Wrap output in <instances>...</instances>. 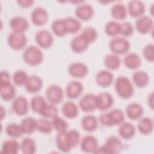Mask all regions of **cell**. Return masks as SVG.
I'll use <instances>...</instances> for the list:
<instances>
[{"instance_id":"cell-1","label":"cell","mask_w":154,"mask_h":154,"mask_svg":"<svg viewBox=\"0 0 154 154\" xmlns=\"http://www.w3.org/2000/svg\"><path fill=\"white\" fill-rule=\"evenodd\" d=\"M115 90L119 97L127 99L132 96L134 93V86L130 79L125 76H119L115 82Z\"/></svg>"},{"instance_id":"cell-2","label":"cell","mask_w":154,"mask_h":154,"mask_svg":"<svg viewBox=\"0 0 154 154\" xmlns=\"http://www.w3.org/2000/svg\"><path fill=\"white\" fill-rule=\"evenodd\" d=\"M122 147L123 145L121 140L117 137L111 135L106 139L103 146L98 147L95 153L116 154L121 152Z\"/></svg>"},{"instance_id":"cell-3","label":"cell","mask_w":154,"mask_h":154,"mask_svg":"<svg viewBox=\"0 0 154 154\" xmlns=\"http://www.w3.org/2000/svg\"><path fill=\"white\" fill-rule=\"evenodd\" d=\"M23 59L28 65L35 66L39 65L43 60V54L40 48L35 46H29L24 51Z\"/></svg>"},{"instance_id":"cell-4","label":"cell","mask_w":154,"mask_h":154,"mask_svg":"<svg viewBox=\"0 0 154 154\" xmlns=\"http://www.w3.org/2000/svg\"><path fill=\"white\" fill-rule=\"evenodd\" d=\"M109 48L114 54L123 55L129 51L130 43L125 37H114L109 42Z\"/></svg>"},{"instance_id":"cell-5","label":"cell","mask_w":154,"mask_h":154,"mask_svg":"<svg viewBox=\"0 0 154 154\" xmlns=\"http://www.w3.org/2000/svg\"><path fill=\"white\" fill-rule=\"evenodd\" d=\"M7 43L11 49L19 51L25 48L27 43V38L23 32L12 31L7 37Z\"/></svg>"},{"instance_id":"cell-6","label":"cell","mask_w":154,"mask_h":154,"mask_svg":"<svg viewBox=\"0 0 154 154\" xmlns=\"http://www.w3.org/2000/svg\"><path fill=\"white\" fill-rule=\"evenodd\" d=\"M46 96L51 103L58 104L64 98L63 89L60 85L56 84L51 85L46 88Z\"/></svg>"},{"instance_id":"cell-7","label":"cell","mask_w":154,"mask_h":154,"mask_svg":"<svg viewBox=\"0 0 154 154\" xmlns=\"http://www.w3.org/2000/svg\"><path fill=\"white\" fill-rule=\"evenodd\" d=\"M11 108L13 112L17 116H22L26 114L29 109V103L27 99L23 96L15 97L12 102Z\"/></svg>"},{"instance_id":"cell-8","label":"cell","mask_w":154,"mask_h":154,"mask_svg":"<svg viewBox=\"0 0 154 154\" xmlns=\"http://www.w3.org/2000/svg\"><path fill=\"white\" fill-rule=\"evenodd\" d=\"M49 15L47 10L42 7H35L31 13L32 22L36 26H43L48 20Z\"/></svg>"},{"instance_id":"cell-9","label":"cell","mask_w":154,"mask_h":154,"mask_svg":"<svg viewBox=\"0 0 154 154\" xmlns=\"http://www.w3.org/2000/svg\"><path fill=\"white\" fill-rule=\"evenodd\" d=\"M114 103L112 96L108 92H102L96 97V108L100 111H105L109 109Z\"/></svg>"},{"instance_id":"cell-10","label":"cell","mask_w":154,"mask_h":154,"mask_svg":"<svg viewBox=\"0 0 154 154\" xmlns=\"http://www.w3.org/2000/svg\"><path fill=\"white\" fill-rule=\"evenodd\" d=\"M35 39L37 44L44 49L51 47L54 42L52 35L46 29H41L37 31L35 35Z\"/></svg>"},{"instance_id":"cell-11","label":"cell","mask_w":154,"mask_h":154,"mask_svg":"<svg viewBox=\"0 0 154 154\" xmlns=\"http://www.w3.org/2000/svg\"><path fill=\"white\" fill-rule=\"evenodd\" d=\"M153 26L152 19L147 15L139 17L135 22L137 31L142 34H146L150 32Z\"/></svg>"},{"instance_id":"cell-12","label":"cell","mask_w":154,"mask_h":154,"mask_svg":"<svg viewBox=\"0 0 154 154\" xmlns=\"http://www.w3.org/2000/svg\"><path fill=\"white\" fill-rule=\"evenodd\" d=\"M98 147L97 138L91 135L84 136L80 141L81 149L85 153H95Z\"/></svg>"},{"instance_id":"cell-13","label":"cell","mask_w":154,"mask_h":154,"mask_svg":"<svg viewBox=\"0 0 154 154\" xmlns=\"http://www.w3.org/2000/svg\"><path fill=\"white\" fill-rule=\"evenodd\" d=\"M96 95L92 93H87L84 95L79 102V106L84 112H91L96 109Z\"/></svg>"},{"instance_id":"cell-14","label":"cell","mask_w":154,"mask_h":154,"mask_svg":"<svg viewBox=\"0 0 154 154\" xmlns=\"http://www.w3.org/2000/svg\"><path fill=\"white\" fill-rule=\"evenodd\" d=\"M69 74L77 78H84L88 72V69L86 64L81 62H74L68 68Z\"/></svg>"},{"instance_id":"cell-15","label":"cell","mask_w":154,"mask_h":154,"mask_svg":"<svg viewBox=\"0 0 154 154\" xmlns=\"http://www.w3.org/2000/svg\"><path fill=\"white\" fill-rule=\"evenodd\" d=\"M75 13L78 19L86 21L90 20L93 16L94 9L89 4H81L76 8Z\"/></svg>"},{"instance_id":"cell-16","label":"cell","mask_w":154,"mask_h":154,"mask_svg":"<svg viewBox=\"0 0 154 154\" xmlns=\"http://www.w3.org/2000/svg\"><path fill=\"white\" fill-rule=\"evenodd\" d=\"M128 10L130 16L132 17H137L143 16L146 11L144 2L139 0H132L128 2Z\"/></svg>"},{"instance_id":"cell-17","label":"cell","mask_w":154,"mask_h":154,"mask_svg":"<svg viewBox=\"0 0 154 154\" xmlns=\"http://www.w3.org/2000/svg\"><path fill=\"white\" fill-rule=\"evenodd\" d=\"M9 23L13 31L24 33L29 28L28 20L22 16H17L12 17Z\"/></svg>"},{"instance_id":"cell-18","label":"cell","mask_w":154,"mask_h":154,"mask_svg":"<svg viewBox=\"0 0 154 154\" xmlns=\"http://www.w3.org/2000/svg\"><path fill=\"white\" fill-rule=\"evenodd\" d=\"M83 90L84 87L81 82L78 81H72L67 85L66 95L70 99H76L81 94Z\"/></svg>"},{"instance_id":"cell-19","label":"cell","mask_w":154,"mask_h":154,"mask_svg":"<svg viewBox=\"0 0 154 154\" xmlns=\"http://www.w3.org/2000/svg\"><path fill=\"white\" fill-rule=\"evenodd\" d=\"M144 113L143 106L137 102H131L126 108V114L131 120L140 119Z\"/></svg>"},{"instance_id":"cell-20","label":"cell","mask_w":154,"mask_h":154,"mask_svg":"<svg viewBox=\"0 0 154 154\" xmlns=\"http://www.w3.org/2000/svg\"><path fill=\"white\" fill-rule=\"evenodd\" d=\"M114 75L109 70H102L97 72L96 76L97 84L102 87H109L113 82Z\"/></svg>"},{"instance_id":"cell-21","label":"cell","mask_w":154,"mask_h":154,"mask_svg":"<svg viewBox=\"0 0 154 154\" xmlns=\"http://www.w3.org/2000/svg\"><path fill=\"white\" fill-rule=\"evenodd\" d=\"M42 79L37 75H31L25 84L26 90L31 93H35L39 91L43 87Z\"/></svg>"},{"instance_id":"cell-22","label":"cell","mask_w":154,"mask_h":154,"mask_svg":"<svg viewBox=\"0 0 154 154\" xmlns=\"http://www.w3.org/2000/svg\"><path fill=\"white\" fill-rule=\"evenodd\" d=\"M89 43L81 34L75 36L71 41L70 47L72 50L77 54L84 52L88 47Z\"/></svg>"},{"instance_id":"cell-23","label":"cell","mask_w":154,"mask_h":154,"mask_svg":"<svg viewBox=\"0 0 154 154\" xmlns=\"http://www.w3.org/2000/svg\"><path fill=\"white\" fill-rule=\"evenodd\" d=\"M118 133L121 138L125 140H129L134 136L135 128L130 122H123L120 125L118 129Z\"/></svg>"},{"instance_id":"cell-24","label":"cell","mask_w":154,"mask_h":154,"mask_svg":"<svg viewBox=\"0 0 154 154\" xmlns=\"http://www.w3.org/2000/svg\"><path fill=\"white\" fill-rule=\"evenodd\" d=\"M62 113L68 119H74L78 115L79 111L77 105L70 100L65 102L61 108Z\"/></svg>"},{"instance_id":"cell-25","label":"cell","mask_w":154,"mask_h":154,"mask_svg":"<svg viewBox=\"0 0 154 154\" xmlns=\"http://www.w3.org/2000/svg\"><path fill=\"white\" fill-rule=\"evenodd\" d=\"M124 65L129 69H136L141 64L140 57L136 53L130 52L125 55L123 59Z\"/></svg>"},{"instance_id":"cell-26","label":"cell","mask_w":154,"mask_h":154,"mask_svg":"<svg viewBox=\"0 0 154 154\" xmlns=\"http://www.w3.org/2000/svg\"><path fill=\"white\" fill-rule=\"evenodd\" d=\"M82 128L87 132H93L97 128L98 122L97 118L93 115L84 116L81 122Z\"/></svg>"},{"instance_id":"cell-27","label":"cell","mask_w":154,"mask_h":154,"mask_svg":"<svg viewBox=\"0 0 154 154\" xmlns=\"http://www.w3.org/2000/svg\"><path fill=\"white\" fill-rule=\"evenodd\" d=\"M137 128L141 134L149 135L151 134L153 130V120L148 117L140 119L137 123Z\"/></svg>"},{"instance_id":"cell-28","label":"cell","mask_w":154,"mask_h":154,"mask_svg":"<svg viewBox=\"0 0 154 154\" xmlns=\"http://www.w3.org/2000/svg\"><path fill=\"white\" fill-rule=\"evenodd\" d=\"M132 81L135 86L138 88L146 87L149 81V76L143 70H138L132 74Z\"/></svg>"},{"instance_id":"cell-29","label":"cell","mask_w":154,"mask_h":154,"mask_svg":"<svg viewBox=\"0 0 154 154\" xmlns=\"http://www.w3.org/2000/svg\"><path fill=\"white\" fill-rule=\"evenodd\" d=\"M63 21L67 33H76L81 28V23L76 18L73 17H67L63 19Z\"/></svg>"},{"instance_id":"cell-30","label":"cell","mask_w":154,"mask_h":154,"mask_svg":"<svg viewBox=\"0 0 154 154\" xmlns=\"http://www.w3.org/2000/svg\"><path fill=\"white\" fill-rule=\"evenodd\" d=\"M20 149V144L14 139L5 140L1 146V152L6 154H17Z\"/></svg>"},{"instance_id":"cell-31","label":"cell","mask_w":154,"mask_h":154,"mask_svg":"<svg viewBox=\"0 0 154 154\" xmlns=\"http://www.w3.org/2000/svg\"><path fill=\"white\" fill-rule=\"evenodd\" d=\"M111 14L115 19L123 20L126 17L127 9L123 4L117 2L112 6Z\"/></svg>"},{"instance_id":"cell-32","label":"cell","mask_w":154,"mask_h":154,"mask_svg":"<svg viewBox=\"0 0 154 154\" xmlns=\"http://www.w3.org/2000/svg\"><path fill=\"white\" fill-rule=\"evenodd\" d=\"M16 94V89L13 84L1 85V97L5 101L12 100L14 98Z\"/></svg>"},{"instance_id":"cell-33","label":"cell","mask_w":154,"mask_h":154,"mask_svg":"<svg viewBox=\"0 0 154 154\" xmlns=\"http://www.w3.org/2000/svg\"><path fill=\"white\" fill-rule=\"evenodd\" d=\"M20 149L24 154H33L36 151V144L34 139L25 137L20 144Z\"/></svg>"},{"instance_id":"cell-34","label":"cell","mask_w":154,"mask_h":154,"mask_svg":"<svg viewBox=\"0 0 154 154\" xmlns=\"http://www.w3.org/2000/svg\"><path fill=\"white\" fill-rule=\"evenodd\" d=\"M104 64L106 67L111 70L118 69L121 65V60L119 55L114 54H109L104 58Z\"/></svg>"},{"instance_id":"cell-35","label":"cell","mask_w":154,"mask_h":154,"mask_svg":"<svg viewBox=\"0 0 154 154\" xmlns=\"http://www.w3.org/2000/svg\"><path fill=\"white\" fill-rule=\"evenodd\" d=\"M66 140L68 146L72 149L76 147L81 141V135L78 131L72 129L66 132Z\"/></svg>"},{"instance_id":"cell-36","label":"cell","mask_w":154,"mask_h":154,"mask_svg":"<svg viewBox=\"0 0 154 154\" xmlns=\"http://www.w3.org/2000/svg\"><path fill=\"white\" fill-rule=\"evenodd\" d=\"M111 126L119 125L125 121L123 112L118 108H114L107 112Z\"/></svg>"},{"instance_id":"cell-37","label":"cell","mask_w":154,"mask_h":154,"mask_svg":"<svg viewBox=\"0 0 154 154\" xmlns=\"http://www.w3.org/2000/svg\"><path fill=\"white\" fill-rule=\"evenodd\" d=\"M37 121V120L32 117H26L24 118L20 123V126L23 133L26 134H32L36 129Z\"/></svg>"},{"instance_id":"cell-38","label":"cell","mask_w":154,"mask_h":154,"mask_svg":"<svg viewBox=\"0 0 154 154\" xmlns=\"http://www.w3.org/2000/svg\"><path fill=\"white\" fill-rule=\"evenodd\" d=\"M46 103V100L42 96L37 95L31 98L30 106L34 112L40 114Z\"/></svg>"},{"instance_id":"cell-39","label":"cell","mask_w":154,"mask_h":154,"mask_svg":"<svg viewBox=\"0 0 154 154\" xmlns=\"http://www.w3.org/2000/svg\"><path fill=\"white\" fill-rule=\"evenodd\" d=\"M51 29L53 33L58 37H63L67 34L62 19L55 20L51 25Z\"/></svg>"},{"instance_id":"cell-40","label":"cell","mask_w":154,"mask_h":154,"mask_svg":"<svg viewBox=\"0 0 154 154\" xmlns=\"http://www.w3.org/2000/svg\"><path fill=\"white\" fill-rule=\"evenodd\" d=\"M6 134L10 137L12 138H19L22 136L23 133L20 124L16 123H11L6 126L5 128Z\"/></svg>"},{"instance_id":"cell-41","label":"cell","mask_w":154,"mask_h":154,"mask_svg":"<svg viewBox=\"0 0 154 154\" xmlns=\"http://www.w3.org/2000/svg\"><path fill=\"white\" fill-rule=\"evenodd\" d=\"M58 111L55 105L52 103H46L40 114L44 118H54L58 116Z\"/></svg>"},{"instance_id":"cell-42","label":"cell","mask_w":154,"mask_h":154,"mask_svg":"<svg viewBox=\"0 0 154 154\" xmlns=\"http://www.w3.org/2000/svg\"><path fill=\"white\" fill-rule=\"evenodd\" d=\"M52 122H50L46 118L40 119L37 121L36 129L43 134H49L53 129Z\"/></svg>"},{"instance_id":"cell-43","label":"cell","mask_w":154,"mask_h":154,"mask_svg":"<svg viewBox=\"0 0 154 154\" xmlns=\"http://www.w3.org/2000/svg\"><path fill=\"white\" fill-rule=\"evenodd\" d=\"M52 123L54 129H55L58 133L67 131L69 128L68 122L62 117L58 116L52 119Z\"/></svg>"},{"instance_id":"cell-44","label":"cell","mask_w":154,"mask_h":154,"mask_svg":"<svg viewBox=\"0 0 154 154\" xmlns=\"http://www.w3.org/2000/svg\"><path fill=\"white\" fill-rule=\"evenodd\" d=\"M66 132L58 133L56 137L55 141L57 148L61 152L64 153H69L70 152L71 149L68 146L66 140Z\"/></svg>"},{"instance_id":"cell-45","label":"cell","mask_w":154,"mask_h":154,"mask_svg":"<svg viewBox=\"0 0 154 154\" xmlns=\"http://www.w3.org/2000/svg\"><path fill=\"white\" fill-rule=\"evenodd\" d=\"M28 76L25 71L19 70L16 71L13 76V81L16 85H25L28 79Z\"/></svg>"},{"instance_id":"cell-46","label":"cell","mask_w":154,"mask_h":154,"mask_svg":"<svg viewBox=\"0 0 154 154\" xmlns=\"http://www.w3.org/2000/svg\"><path fill=\"white\" fill-rule=\"evenodd\" d=\"M120 23L116 21L108 22L105 26V31L106 34L111 37H115L119 34Z\"/></svg>"},{"instance_id":"cell-47","label":"cell","mask_w":154,"mask_h":154,"mask_svg":"<svg viewBox=\"0 0 154 154\" xmlns=\"http://www.w3.org/2000/svg\"><path fill=\"white\" fill-rule=\"evenodd\" d=\"M81 34L88 42L89 44L94 42L97 37V32L96 29L93 26L86 27L82 31Z\"/></svg>"},{"instance_id":"cell-48","label":"cell","mask_w":154,"mask_h":154,"mask_svg":"<svg viewBox=\"0 0 154 154\" xmlns=\"http://www.w3.org/2000/svg\"><path fill=\"white\" fill-rule=\"evenodd\" d=\"M134 32V27L129 22H124L120 23L119 34L125 37H128L132 35Z\"/></svg>"},{"instance_id":"cell-49","label":"cell","mask_w":154,"mask_h":154,"mask_svg":"<svg viewBox=\"0 0 154 154\" xmlns=\"http://www.w3.org/2000/svg\"><path fill=\"white\" fill-rule=\"evenodd\" d=\"M143 55L144 58L150 62L154 60V45L152 43L146 45L143 49Z\"/></svg>"},{"instance_id":"cell-50","label":"cell","mask_w":154,"mask_h":154,"mask_svg":"<svg viewBox=\"0 0 154 154\" xmlns=\"http://www.w3.org/2000/svg\"><path fill=\"white\" fill-rule=\"evenodd\" d=\"M10 83V75L7 71L1 72V85Z\"/></svg>"},{"instance_id":"cell-51","label":"cell","mask_w":154,"mask_h":154,"mask_svg":"<svg viewBox=\"0 0 154 154\" xmlns=\"http://www.w3.org/2000/svg\"><path fill=\"white\" fill-rule=\"evenodd\" d=\"M99 120L100 122V123L103 126H108V127L112 126L109 122V119L107 112H104L100 114L99 117Z\"/></svg>"},{"instance_id":"cell-52","label":"cell","mask_w":154,"mask_h":154,"mask_svg":"<svg viewBox=\"0 0 154 154\" xmlns=\"http://www.w3.org/2000/svg\"><path fill=\"white\" fill-rule=\"evenodd\" d=\"M17 3L22 7L23 8H27L31 7L32 4L34 3V1L32 0H22V1H17Z\"/></svg>"},{"instance_id":"cell-53","label":"cell","mask_w":154,"mask_h":154,"mask_svg":"<svg viewBox=\"0 0 154 154\" xmlns=\"http://www.w3.org/2000/svg\"><path fill=\"white\" fill-rule=\"evenodd\" d=\"M147 102H148L149 106L152 109H153V92H152L151 94L149 95Z\"/></svg>"}]
</instances>
